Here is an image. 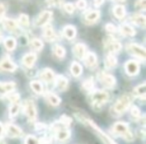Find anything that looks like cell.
<instances>
[{
    "label": "cell",
    "mask_w": 146,
    "mask_h": 144,
    "mask_svg": "<svg viewBox=\"0 0 146 144\" xmlns=\"http://www.w3.org/2000/svg\"><path fill=\"white\" fill-rule=\"evenodd\" d=\"M132 98L129 97L128 95H123L122 97H120L119 99L117 100L114 106L112 107V110H113V113L115 114H122L126 111V110L129 108L130 104H131Z\"/></svg>",
    "instance_id": "cell-1"
},
{
    "label": "cell",
    "mask_w": 146,
    "mask_h": 144,
    "mask_svg": "<svg viewBox=\"0 0 146 144\" xmlns=\"http://www.w3.org/2000/svg\"><path fill=\"white\" fill-rule=\"evenodd\" d=\"M90 98L94 106H102L108 100V94L102 90H95L90 94Z\"/></svg>",
    "instance_id": "cell-2"
},
{
    "label": "cell",
    "mask_w": 146,
    "mask_h": 144,
    "mask_svg": "<svg viewBox=\"0 0 146 144\" xmlns=\"http://www.w3.org/2000/svg\"><path fill=\"white\" fill-rule=\"evenodd\" d=\"M52 127L54 128L55 135H56V138L59 141H65V140H67L70 137V130L66 126L61 124L60 122H59V124L58 123L53 124Z\"/></svg>",
    "instance_id": "cell-3"
},
{
    "label": "cell",
    "mask_w": 146,
    "mask_h": 144,
    "mask_svg": "<svg viewBox=\"0 0 146 144\" xmlns=\"http://www.w3.org/2000/svg\"><path fill=\"white\" fill-rule=\"evenodd\" d=\"M24 112L30 121H34L37 117V110L35 104L32 100H25L24 102Z\"/></svg>",
    "instance_id": "cell-4"
},
{
    "label": "cell",
    "mask_w": 146,
    "mask_h": 144,
    "mask_svg": "<svg viewBox=\"0 0 146 144\" xmlns=\"http://www.w3.org/2000/svg\"><path fill=\"white\" fill-rule=\"evenodd\" d=\"M127 51L140 59H145V49L139 44L130 43L127 45Z\"/></svg>",
    "instance_id": "cell-5"
},
{
    "label": "cell",
    "mask_w": 146,
    "mask_h": 144,
    "mask_svg": "<svg viewBox=\"0 0 146 144\" xmlns=\"http://www.w3.org/2000/svg\"><path fill=\"white\" fill-rule=\"evenodd\" d=\"M104 44H105V49H107L109 52H112V53L118 52V51H120L122 48L121 43L116 41L115 39H112V38L105 39Z\"/></svg>",
    "instance_id": "cell-6"
},
{
    "label": "cell",
    "mask_w": 146,
    "mask_h": 144,
    "mask_svg": "<svg viewBox=\"0 0 146 144\" xmlns=\"http://www.w3.org/2000/svg\"><path fill=\"white\" fill-rule=\"evenodd\" d=\"M139 70H140V67L138 62L134 60H129L126 62L125 64V71L127 72L128 75H136L137 73H139Z\"/></svg>",
    "instance_id": "cell-7"
},
{
    "label": "cell",
    "mask_w": 146,
    "mask_h": 144,
    "mask_svg": "<svg viewBox=\"0 0 146 144\" xmlns=\"http://www.w3.org/2000/svg\"><path fill=\"white\" fill-rule=\"evenodd\" d=\"M6 133L9 137H12V138H15V137H20L22 136L23 132L18 126L14 125V124H7L6 125Z\"/></svg>",
    "instance_id": "cell-8"
},
{
    "label": "cell",
    "mask_w": 146,
    "mask_h": 144,
    "mask_svg": "<svg viewBox=\"0 0 146 144\" xmlns=\"http://www.w3.org/2000/svg\"><path fill=\"white\" fill-rule=\"evenodd\" d=\"M100 81L103 84L105 87L107 88H112L116 83V79L114 76H112L111 74H106V73H102L99 76Z\"/></svg>",
    "instance_id": "cell-9"
},
{
    "label": "cell",
    "mask_w": 146,
    "mask_h": 144,
    "mask_svg": "<svg viewBox=\"0 0 146 144\" xmlns=\"http://www.w3.org/2000/svg\"><path fill=\"white\" fill-rule=\"evenodd\" d=\"M51 17H52V12H51V11H48V10L43 11L38 16V18L36 19L35 24H36L37 26H43V25L47 24V23L50 21Z\"/></svg>",
    "instance_id": "cell-10"
},
{
    "label": "cell",
    "mask_w": 146,
    "mask_h": 144,
    "mask_svg": "<svg viewBox=\"0 0 146 144\" xmlns=\"http://www.w3.org/2000/svg\"><path fill=\"white\" fill-rule=\"evenodd\" d=\"M17 68L16 64H15L13 61H11L10 59H3V60L0 61V69H2L4 71H15Z\"/></svg>",
    "instance_id": "cell-11"
},
{
    "label": "cell",
    "mask_w": 146,
    "mask_h": 144,
    "mask_svg": "<svg viewBox=\"0 0 146 144\" xmlns=\"http://www.w3.org/2000/svg\"><path fill=\"white\" fill-rule=\"evenodd\" d=\"M40 77L43 81L47 82V83H50V82H53L55 79V75H54V72H53L51 69L49 68H45L41 71L40 73Z\"/></svg>",
    "instance_id": "cell-12"
},
{
    "label": "cell",
    "mask_w": 146,
    "mask_h": 144,
    "mask_svg": "<svg viewBox=\"0 0 146 144\" xmlns=\"http://www.w3.org/2000/svg\"><path fill=\"white\" fill-rule=\"evenodd\" d=\"M112 131L113 133L122 136L126 131H128V124L125 122H117L112 127Z\"/></svg>",
    "instance_id": "cell-13"
},
{
    "label": "cell",
    "mask_w": 146,
    "mask_h": 144,
    "mask_svg": "<svg viewBox=\"0 0 146 144\" xmlns=\"http://www.w3.org/2000/svg\"><path fill=\"white\" fill-rule=\"evenodd\" d=\"M54 82L57 89H59L60 91L65 90L67 88V86H68V79L63 75H58L57 77H55Z\"/></svg>",
    "instance_id": "cell-14"
},
{
    "label": "cell",
    "mask_w": 146,
    "mask_h": 144,
    "mask_svg": "<svg viewBox=\"0 0 146 144\" xmlns=\"http://www.w3.org/2000/svg\"><path fill=\"white\" fill-rule=\"evenodd\" d=\"M15 88L14 82H4L0 83V96H4L7 93L13 91Z\"/></svg>",
    "instance_id": "cell-15"
},
{
    "label": "cell",
    "mask_w": 146,
    "mask_h": 144,
    "mask_svg": "<svg viewBox=\"0 0 146 144\" xmlns=\"http://www.w3.org/2000/svg\"><path fill=\"white\" fill-rule=\"evenodd\" d=\"M35 61H36V55L34 53H27L23 56L22 58V63L25 67L30 68L34 65Z\"/></svg>",
    "instance_id": "cell-16"
},
{
    "label": "cell",
    "mask_w": 146,
    "mask_h": 144,
    "mask_svg": "<svg viewBox=\"0 0 146 144\" xmlns=\"http://www.w3.org/2000/svg\"><path fill=\"white\" fill-rule=\"evenodd\" d=\"M73 53L79 59H83L86 54V46L82 43H78L73 47Z\"/></svg>",
    "instance_id": "cell-17"
},
{
    "label": "cell",
    "mask_w": 146,
    "mask_h": 144,
    "mask_svg": "<svg viewBox=\"0 0 146 144\" xmlns=\"http://www.w3.org/2000/svg\"><path fill=\"white\" fill-rule=\"evenodd\" d=\"M84 62L87 65L88 67H94L97 63V58H96V55L92 52L86 53L85 56H84Z\"/></svg>",
    "instance_id": "cell-18"
},
{
    "label": "cell",
    "mask_w": 146,
    "mask_h": 144,
    "mask_svg": "<svg viewBox=\"0 0 146 144\" xmlns=\"http://www.w3.org/2000/svg\"><path fill=\"white\" fill-rule=\"evenodd\" d=\"M63 34L67 39L71 40L76 36V28L72 25H67L63 28Z\"/></svg>",
    "instance_id": "cell-19"
},
{
    "label": "cell",
    "mask_w": 146,
    "mask_h": 144,
    "mask_svg": "<svg viewBox=\"0 0 146 144\" xmlns=\"http://www.w3.org/2000/svg\"><path fill=\"white\" fill-rule=\"evenodd\" d=\"M119 31L124 36H134L136 33L133 27L128 24H122L121 26L119 27Z\"/></svg>",
    "instance_id": "cell-20"
},
{
    "label": "cell",
    "mask_w": 146,
    "mask_h": 144,
    "mask_svg": "<svg viewBox=\"0 0 146 144\" xmlns=\"http://www.w3.org/2000/svg\"><path fill=\"white\" fill-rule=\"evenodd\" d=\"M100 17V12L97 10H91L85 15V19L87 22L89 23H93V22H96V21L99 19Z\"/></svg>",
    "instance_id": "cell-21"
},
{
    "label": "cell",
    "mask_w": 146,
    "mask_h": 144,
    "mask_svg": "<svg viewBox=\"0 0 146 144\" xmlns=\"http://www.w3.org/2000/svg\"><path fill=\"white\" fill-rule=\"evenodd\" d=\"M131 21L134 23V24L138 25L140 27H144L145 26V16L142 14H134L131 16Z\"/></svg>",
    "instance_id": "cell-22"
},
{
    "label": "cell",
    "mask_w": 146,
    "mask_h": 144,
    "mask_svg": "<svg viewBox=\"0 0 146 144\" xmlns=\"http://www.w3.org/2000/svg\"><path fill=\"white\" fill-rule=\"evenodd\" d=\"M3 26L6 30L8 31H14L17 28V23L13 19L5 18L3 19Z\"/></svg>",
    "instance_id": "cell-23"
},
{
    "label": "cell",
    "mask_w": 146,
    "mask_h": 144,
    "mask_svg": "<svg viewBox=\"0 0 146 144\" xmlns=\"http://www.w3.org/2000/svg\"><path fill=\"white\" fill-rule=\"evenodd\" d=\"M45 98H46L47 102H48L49 104H51V105H53V106L59 105V104H60V102H61L60 98H59L57 95H55V94H53V93H47L46 95H45Z\"/></svg>",
    "instance_id": "cell-24"
},
{
    "label": "cell",
    "mask_w": 146,
    "mask_h": 144,
    "mask_svg": "<svg viewBox=\"0 0 146 144\" xmlns=\"http://www.w3.org/2000/svg\"><path fill=\"white\" fill-rule=\"evenodd\" d=\"M70 71L71 73H72L73 76H75V77H78V76L81 75L82 73V67L79 63L77 62H73L72 65L70 67Z\"/></svg>",
    "instance_id": "cell-25"
},
{
    "label": "cell",
    "mask_w": 146,
    "mask_h": 144,
    "mask_svg": "<svg viewBox=\"0 0 146 144\" xmlns=\"http://www.w3.org/2000/svg\"><path fill=\"white\" fill-rule=\"evenodd\" d=\"M113 13L118 19H121L124 18L126 14V10H125V7L122 6V5H117V6L114 7L113 9Z\"/></svg>",
    "instance_id": "cell-26"
},
{
    "label": "cell",
    "mask_w": 146,
    "mask_h": 144,
    "mask_svg": "<svg viewBox=\"0 0 146 144\" xmlns=\"http://www.w3.org/2000/svg\"><path fill=\"white\" fill-rule=\"evenodd\" d=\"M117 65V58L113 54H109L105 58V66L107 68H113Z\"/></svg>",
    "instance_id": "cell-27"
},
{
    "label": "cell",
    "mask_w": 146,
    "mask_h": 144,
    "mask_svg": "<svg viewBox=\"0 0 146 144\" xmlns=\"http://www.w3.org/2000/svg\"><path fill=\"white\" fill-rule=\"evenodd\" d=\"M44 37H45V39H47L48 41H53L56 38L55 32L51 26H47L46 28L44 29Z\"/></svg>",
    "instance_id": "cell-28"
},
{
    "label": "cell",
    "mask_w": 146,
    "mask_h": 144,
    "mask_svg": "<svg viewBox=\"0 0 146 144\" xmlns=\"http://www.w3.org/2000/svg\"><path fill=\"white\" fill-rule=\"evenodd\" d=\"M30 87L37 94H41L43 92V85L41 84L40 81H31Z\"/></svg>",
    "instance_id": "cell-29"
},
{
    "label": "cell",
    "mask_w": 146,
    "mask_h": 144,
    "mask_svg": "<svg viewBox=\"0 0 146 144\" xmlns=\"http://www.w3.org/2000/svg\"><path fill=\"white\" fill-rule=\"evenodd\" d=\"M145 92H146L145 83H142V84H140V85H138L137 87H135V89H134L133 93H134V95L144 98V96H145Z\"/></svg>",
    "instance_id": "cell-30"
},
{
    "label": "cell",
    "mask_w": 146,
    "mask_h": 144,
    "mask_svg": "<svg viewBox=\"0 0 146 144\" xmlns=\"http://www.w3.org/2000/svg\"><path fill=\"white\" fill-rule=\"evenodd\" d=\"M19 110H20V104H19L18 102L12 103L10 108H9V116H10V117H15V116L19 113Z\"/></svg>",
    "instance_id": "cell-31"
},
{
    "label": "cell",
    "mask_w": 146,
    "mask_h": 144,
    "mask_svg": "<svg viewBox=\"0 0 146 144\" xmlns=\"http://www.w3.org/2000/svg\"><path fill=\"white\" fill-rule=\"evenodd\" d=\"M53 54L57 57V58H63L65 55V49L60 45H55L53 47Z\"/></svg>",
    "instance_id": "cell-32"
},
{
    "label": "cell",
    "mask_w": 146,
    "mask_h": 144,
    "mask_svg": "<svg viewBox=\"0 0 146 144\" xmlns=\"http://www.w3.org/2000/svg\"><path fill=\"white\" fill-rule=\"evenodd\" d=\"M4 45L7 50H14L15 47H16V40L12 37H8V38L5 39Z\"/></svg>",
    "instance_id": "cell-33"
},
{
    "label": "cell",
    "mask_w": 146,
    "mask_h": 144,
    "mask_svg": "<svg viewBox=\"0 0 146 144\" xmlns=\"http://www.w3.org/2000/svg\"><path fill=\"white\" fill-rule=\"evenodd\" d=\"M30 46H31V48H33L34 50L39 51V50H41V49L43 48V43H42V41H41L40 39L34 38V39H32V40H31Z\"/></svg>",
    "instance_id": "cell-34"
},
{
    "label": "cell",
    "mask_w": 146,
    "mask_h": 144,
    "mask_svg": "<svg viewBox=\"0 0 146 144\" xmlns=\"http://www.w3.org/2000/svg\"><path fill=\"white\" fill-rule=\"evenodd\" d=\"M82 87H83L84 90H88V91H90V90L93 89L94 87V82H93V79L92 78H89V79H86L85 81L82 83Z\"/></svg>",
    "instance_id": "cell-35"
},
{
    "label": "cell",
    "mask_w": 146,
    "mask_h": 144,
    "mask_svg": "<svg viewBox=\"0 0 146 144\" xmlns=\"http://www.w3.org/2000/svg\"><path fill=\"white\" fill-rule=\"evenodd\" d=\"M19 23H20L22 26L27 27L29 25V17L26 14H21L19 16Z\"/></svg>",
    "instance_id": "cell-36"
},
{
    "label": "cell",
    "mask_w": 146,
    "mask_h": 144,
    "mask_svg": "<svg viewBox=\"0 0 146 144\" xmlns=\"http://www.w3.org/2000/svg\"><path fill=\"white\" fill-rule=\"evenodd\" d=\"M60 123L63 124L64 126H66V127H68V126L72 123V119L67 115H62L60 117Z\"/></svg>",
    "instance_id": "cell-37"
},
{
    "label": "cell",
    "mask_w": 146,
    "mask_h": 144,
    "mask_svg": "<svg viewBox=\"0 0 146 144\" xmlns=\"http://www.w3.org/2000/svg\"><path fill=\"white\" fill-rule=\"evenodd\" d=\"M135 7L139 10H145L146 0H137L135 2Z\"/></svg>",
    "instance_id": "cell-38"
},
{
    "label": "cell",
    "mask_w": 146,
    "mask_h": 144,
    "mask_svg": "<svg viewBox=\"0 0 146 144\" xmlns=\"http://www.w3.org/2000/svg\"><path fill=\"white\" fill-rule=\"evenodd\" d=\"M64 10L69 14H72L74 12V10H75V8H74V5L72 3H66V4H64Z\"/></svg>",
    "instance_id": "cell-39"
},
{
    "label": "cell",
    "mask_w": 146,
    "mask_h": 144,
    "mask_svg": "<svg viewBox=\"0 0 146 144\" xmlns=\"http://www.w3.org/2000/svg\"><path fill=\"white\" fill-rule=\"evenodd\" d=\"M25 144H38V140L32 135H28L25 139Z\"/></svg>",
    "instance_id": "cell-40"
},
{
    "label": "cell",
    "mask_w": 146,
    "mask_h": 144,
    "mask_svg": "<svg viewBox=\"0 0 146 144\" xmlns=\"http://www.w3.org/2000/svg\"><path fill=\"white\" fill-rule=\"evenodd\" d=\"M105 29H106V31H107V32H110V33H115L116 30H117V28H116L113 24H111V23H108V24H106Z\"/></svg>",
    "instance_id": "cell-41"
},
{
    "label": "cell",
    "mask_w": 146,
    "mask_h": 144,
    "mask_svg": "<svg viewBox=\"0 0 146 144\" xmlns=\"http://www.w3.org/2000/svg\"><path fill=\"white\" fill-rule=\"evenodd\" d=\"M131 114L134 117H139L140 116V109L136 106H132L131 107Z\"/></svg>",
    "instance_id": "cell-42"
},
{
    "label": "cell",
    "mask_w": 146,
    "mask_h": 144,
    "mask_svg": "<svg viewBox=\"0 0 146 144\" xmlns=\"http://www.w3.org/2000/svg\"><path fill=\"white\" fill-rule=\"evenodd\" d=\"M86 5H87V3H86L85 0H78L77 2H76V7L79 9L86 8Z\"/></svg>",
    "instance_id": "cell-43"
},
{
    "label": "cell",
    "mask_w": 146,
    "mask_h": 144,
    "mask_svg": "<svg viewBox=\"0 0 146 144\" xmlns=\"http://www.w3.org/2000/svg\"><path fill=\"white\" fill-rule=\"evenodd\" d=\"M122 137H123L125 140H127V141H131V140H133V138H134L133 137V134H132L131 132L129 131V130H128V131H126L125 133L122 135Z\"/></svg>",
    "instance_id": "cell-44"
},
{
    "label": "cell",
    "mask_w": 146,
    "mask_h": 144,
    "mask_svg": "<svg viewBox=\"0 0 146 144\" xmlns=\"http://www.w3.org/2000/svg\"><path fill=\"white\" fill-rule=\"evenodd\" d=\"M35 128H36L37 131H44L47 128V126L44 123H36L35 124Z\"/></svg>",
    "instance_id": "cell-45"
},
{
    "label": "cell",
    "mask_w": 146,
    "mask_h": 144,
    "mask_svg": "<svg viewBox=\"0 0 146 144\" xmlns=\"http://www.w3.org/2000/svg\"><path fill=\"white\" fill-rule=\"evenodd\" d=\"M9 100H10L12 103H14V102H18L19 101V94L15 93V94L10 95V96H9Z\"/></svg>",
    "instance_id": "cell-46"
},
{
    "label": "cell",
    "mask_w": 146,
    "mask_h": 144,
    "mask_svg": "<svg viewBox=\"0 0 146 144\" xmlns=\"http://www.w3.org/2000/svg\"><path fill=\"white\" fill-rule=\"evenodd\" d=\"M51 139L48 137H43L38 141V144H50Z\"/></svg>",
    "instance_id": "cell-47"
},
{
    "label": "cell",
    "mask_w": 146,
    "mask_h": 144,
    "mask_svg": "<svg viewBox=\"0 0 146 144\" xmlns=\"http://www.w3.org/2000/svg\"><path fill=\"white\" fill-rule=\"evenodd\" d=\"M61 0H47V3L51 6H56V5L60 4Z\"/></svg>",
    "instance_id": "cell-48"
},
{
    "label": "cell",
    "mask_w": 146,
    "mask_h": 144,
    "mask_svg": "<svg viewBox=\"0 0 146 144\" xmlns=\"http://www.w3.org/2000/svg\"><path fill=\"white\" fill-rule=\"evenodd\" d=\"M4 13H5V6H4V4L3 3H0V18L4 15Z\"/></svg>",
    "instance_id": "cell-49"
},
{
    "label": "cell",
    "mask_w": 146,
    "mask_h": 144,
    "mask_svg": "<svg viewBox=\"0 0 146 144\" xmlns=\"http://www.w3.org/2000/svg\"><path fill=\"white\" fill-rule=\"evenodd\" d=\"M104 0H94V4L95 6H100L101 4H103Z\"/></svg>",
    "instance_id": "cell-50"
},
{
    "label": "cell",
    "mask_w": 146,
    "mask_h": 144,
    "mask_svg": "<svg viewBox=\"0 0 146 144\" xmlns=\"http://www.w3.org/2000/svg\"><path fill=\"white\" fill-rule=\"evenodd\" d=\"M3 131H4V127H3L2 123H0V137H1V136H2Z\"/></svg>",
    "instance_id": "cell-51"
},
{
    "label": "cell",
    "mask_w": 146,
    "mask_h": 144,
    "mask_svg": "<svg viewBox=\"0 0 146 144\" xmlns=\"http://www.w3.org/2000/svg\"><path fill=\"white\" fill-rule=\"evenodd\" d=\"M117 1H120V2H124L125 0H117Z\"/></svg>",
    "instance_id": "cell-52"
},
{
    "label": "cell",
    "mask_w": 146,
    "mask_h": 144,
    "mask_svg": "<svg viewBox=\"0 0 146 144\" xmlns=\"http://www.w3.org/2000/svg\"><path fill=\"white\" fill-rule=\"evenodd\" d=\"M0 144H6V143H5V142H3V141H1V142H0Z\"/></svg>",
    "instance_id": "cell-53"
},
{
    "label": "cell",
    "mask_w": 146,
    "mask_h": 144,
    "mask_svg": "<svg viewBox=\"0 0 146 144\" xmlns=\"http://www.w3.org/2000/svg\"><path fill=\"white\" fill-rule=\"evenodd\" d=\"M0 39H1V33H0Z\"/></svg>",
    "instance_id": "cell-54"
}]
</instances>
